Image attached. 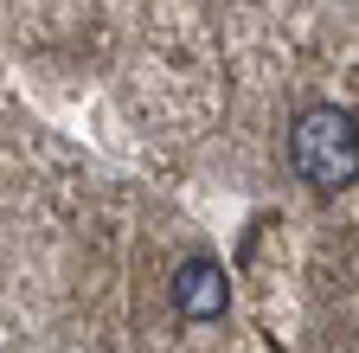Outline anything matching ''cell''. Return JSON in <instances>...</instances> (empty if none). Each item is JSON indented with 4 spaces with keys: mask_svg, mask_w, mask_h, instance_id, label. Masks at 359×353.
<instances>
[{
    "mask_svg": "<svg viewBox=\"0 0 359 353\" xmlns=\"http://www.w3.org/2000/svg\"><path fill=\"white\" fill-rule=\"evenodd\" d=\"M289 161H295V173H302L314 193L353 187L359 180V122L340 103H321V109L295 116V128H289Z\"/></svg>",
    "mask_w": 359,
    "mask_h": 353,
    "instance_id": "obj_1",
    "label": "cell"
},
{
    "mask_svg": "<svg viewBox=\"0 0 359 353\" xmlns=\"http://www.w3.org/2000/svg\"><path fill=\"white\" fill-rule=\"evenodd\" d=\"M224 302H231V283H224V270H218L212 257H187L173 270V308L187 321H218Z\"/></svg>",
    "mask_w": 359,
    "mask_h": 353,
    "instance_id": "obj_2",
    "label": "cell"
}]
</instances>
